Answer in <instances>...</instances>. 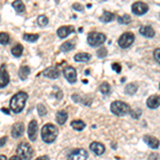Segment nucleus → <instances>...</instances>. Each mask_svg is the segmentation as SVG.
Masks as SVG:
<instances>
[{"label": "nucleus", "instance_id": "nucleus-12", "mask_svg": "<svg viewBox=\"0 0 160 160\" xmlns=\"http://www.w3.org/2000/svg\"><path fill=\"white\" fill-rule=\"evenodd\" d=\"M24 131H25V125L24 123H15L14 125L12 126V130H11V135L13 138H19L24 135Z\"/></svg>", "mask_w": 160, "mask_h": 160}, {"label": "nucleus", "instance_id": "nucleus-44", "mask_svg": "<svg viewBox=\"0 0 160 160\" xmlns=\"http://www.w3.org/2000/svg\"><path fill=\"white\" fill-rule=\"evenodd\" d=\"M0 160H7V157L4 155H0Z\"/></svg>", "mask_w": 160, "mask_h": 160}, {"label": "nucleus", "instance_id": "nucleus-43", "mask_svg": "<svg viewBox=\"0 0 160 160\" xmlns=\"http://www.w3.org/2000/svg\"><path fill=\"white\" fill-rule=\"evenodd\" d=\"M1 111H2V112H4V113H7V114H9V110L6 109V108H2Z\"/></svg>", "mask_w": 160, "mask_h": 160}, {"label": "nucleus", "instance_id": "nucleus-11", "mask_svg": "<svg viewBox=\"0 0 160 160\" xmlns=\"http://www.w3.org/2000/svg\"><path fill=\"white\" fill-rule=\"evenodd\" d=\"M38 122L35 120L31 121L28 126V136L31 141H35L38 137Z\"/></svg>", "mask_w": 160, "mask_h": 160}, {"label": "nucleus", "instance_id": "nucleus-27", "mask_svg": "<svg viewBox=\"0 0 160 160\" xmlns=\"http://www.w3.org/2000/svg\"><path fill=\"white\" fill-rule=\"evenodd\" d=\"M75 48V45L72 42H65L60 46V50L63 52H68V51L73 50Z\"/></svg>", "mask_w": 160, "mask_h": 160}, {"label": "nucleus", "instance_id": "nucleus-25", "mask_svg": "<svg viewBox=\"0 0 160 160\" xmlns=\"http://www.w3.org/2000/svg\"><path fill=\"white\" fill-rule=\"evenodd\" d=\"M38 38H40V35L38 34H31V33H25V34L22 35V38H24L25 41H27V42H30V43L37 42V41L38 40Z\"/></svg>", "mask_w": 160, "mask_h": 160}, {"label": "nucleus", "instance_id": "nucleus-24", "mask_svg": "<svg viewBox=\"0 0 160 160\" xmlns=\"http://www.w3.org/2000/svg\"><path fill=\"white\" fill-rule=\"evenodd\" d=\"M71 126L74 128L75 130L77 131H81L84 129V127H86V123L83 122V121L81 120H75L73 122L71 123Z\"/></svg>", "mask_w": 160, "mask_h": 160}, {"label": "nucleus", "instance_id": "nucleus-37", "mask_svg": "<svg viewBox=\"0 0 160 160\" xmlns=\"http://www.w3.org/2000/svg\"><path fill=\"white\" fill-rule=\"evenodd\" d=\"M73 9L74 10H76V11H78V12H83V6H81L80 3H78V2H76V3H74L73 4Z\"/></svg>", "mask_w": 160, "mask_h": 160}, {"label": "nucleus", "instance_id": "nucleus-35", "mask_svg": "<svg viewBox=\"0 0 160 160\" xmlns=\"http://www.w3.org/2000/svg\"><path fill=\"white\" fill-rule=\"evenodd\" d=\"M107 55H108V51L106 47H100L99 49L97 50V56H98V58H105Z\"/></svg>", "mask_w": 160, "mask_h": 160}, {"label": "nucleus", "instance_id": "nucleus-10", "mask_svg": "<svg viewBox=\"0 0 160 160\" xmlns=\"http://www.w3.org/2000/svg\"><path fill=\"white\" fill-rule=\"evenodd\" d=\"M88 152L83 148H76L69 154V160H87Z\"/></svg>", "mask_w": 160, "mask_h": 160}, {"label": "nucleus", "instance_id": "nucleus-8", "mask_svg": "<svg viewBox=\"0 0 160 160\" xmlns=\"http://www.w3.org/2000/svg\"><path fill=\"white\" fill-rule=\"evenodd\" d=\"M10 82V76L7 71L6 64H2L0 66V89L6 88Z\"/></svg>", "mask_w": 160, "mask_h": 160}, {"label": "nucleus", "instance_id": "nucleus-1", "mask_svg": "<svg viewBox=\"0 0 160 160\" xmlns=\"http://www.w3.org/2000/svg\"><path fill=\"white\" fill-rule=\"evenodd\" d=\"M28 99V94L26 92L20 91L14 95L10 102V108L14 113H20L25 108L26 102Z\"/></svg>", "mask_w": 160, "mask_h": 160}, {"label": "nucleus", "instance_id": "nucleus-32", "mask_svg": "<svg viewBox=\"0 0 160 160\" xmlns=\"http://www.w3.org/2000/svg\"><path fill=\"white\" fill-rule=\"evenodd\" d=\"M48 22H49V20H48L47 16H45V15H41V16L38 17V26H41V27L47 26Z\"/></svg>", "mask_w": 160, "mask_h": 160}, {"label": "nucleus", "instance_id": "nucleus-31", "mask_svg": "<svg viewBox=\"0 0 160 160\" xmlns=\"http://www.w3.org/2000/svg\"><path fill=\"white\" fill-rule=\"evenodd\" d=\"M99 91L102 93V94H109L110 91H111V89H110V86H109V83L108 82H102V84H100V87H99Z\"/></svg>", "mask_w": 160, "mask_h": 160}, {"label": "nucleus", "instance_id": "nucleus-19", "mask_svg": "<svg viewBox=\"0 0 160 160\" xmlns=\"http://www.w3.org/2000/svg\"><path fill=\"white\" fill-rule=\"evenodd\" d=\"M68 118V112H66V111H63V110L58 111V112H57V114H56V121H57V123H58L59 125H63V124L66 122Z\"/></svg>", "mask_w": 160, "mask_h": 160}, {"label": "nucleus", "instance_id": "nucleus-18", "mask_svg": "<svg viewBox=\"0 0 160 160\" xmlns=\"http://www.w3.org/2000/svg\"><path fill=\"white\" fill-rule=\"evenodd\" d=\"M139 32H140L141 35H143V37H145L148 38H154V35H155V30L151 26H142L140 29H139Z\"/></svg>", "mask_w": 160, "mask_h": 160}, {"label": "nucleus", "instance_id": "nucleus-30", "mask_svg": "<svg viewBox=\"0 0 160 160\" xmlns=\"http://www.w3.org/2000/svg\"><path fill=\"white\" fill-rule=\"evenodd\" d=\"M10 43V35L6 32H0V44L7 45Z\"/></svg>", "mask_w": 160, "mask_h": 160}, {"label": "nucleus", "instance_id": "nucleus-45", "mask_svg": "<svg viewBox=\"0 0 160 160\" xmlns=\"http://www.w3.org/2000/svg\"><path fill=\"white\" fill-rule=\"evenodd\" d=\"M159 88H160V84H159Z\"/></svg>", "mask_w": 160, "mask_h": 160}, {"label": "nucleus", "instance_id": "nucleus-36", "mask_svg": "<svg viewBox=\"0 0 160 160\" xmlns=\"http://www.w3.org/2000/svg\"><path fill=\"white\" fill-rule=\"evenodd\" d=\"M112 69L115 73L120 74L121 72H122V66H121L120 63H112Z\"/></svg>", "mask_w": 160, "mask_h": 160}, {"label": "nucleus", "instance_id": "nucleus-4", "mask_svg": "<svg viewBox=\"0 0 160 160\" xmlns=\"http://www.w3.org/2000/svg\"><path fill=\"white\" fill-rule=\"evenodd\" d=\"M16 155L22 160H30L33 155V149L27 142H22L18 144L16 149Z\"/></svg>", "mask_w": 160, "mask_h": 160}, {"label": "nucleus", "instance_id": "nucleus-42", "mask_svg": "<svg viewBox=\"0 0 160 160\" xmlns=\"http://www.w3.org/2000/svg\"><path fill=\"white\" fill-rule=\"evenodd\" d=\"M9 160H22V159H20L19 157L16 155V156H13V157H11V158H10Z\"/></svg>", "mask_w": 160, "mask_h": 160}, {"label": "nucleus", "instance_id": "nucleus-33", "mask_svg": "<svg viewBox=\"0 0 160 160\" xmlns=\"http://www.w3.org/2000/svg\"><path fill=\"white\" fill-rule=\"evenodd\" d=\"M130 114L131 117H132L133 118H136V120H138V118H140L141 114H142V111L141 109H139V108H136L135 110H130Z\"/></svg>", "mask_w": 160, "mask_h": 160}, {"label": "nucleus", "instance_id": "nucleus-17", "mask_svg": "<svg viewBox=\"0 0 160 160\" xmlns=\"http://www.w3.org/2000/svg\"><path fill=\"white\" fill-rule=\"evenodd\" d=\"M143 140L149 146V148H158L159 145H160L159 140L157 138H155V137H153V136H148V135L144 136Z\"/></svg>", "mask_w": 160, "mask_h": 160}, {"label": "nucleus", "instance_id": "nucleus-39", "mask_svg": "<svg viewBox=\"0 0 160 160\" xmlns=\"http://www.w3.org/2000/svg\"><path fill=\"white\" fill-rule=\"evenodd\" d=\"M7 141H8V138H7V137H2V138H0V148L4 146V144L7 143Z\"/></svg>", "mask_w": 160, "mask_h": 160}, {"label": "nucleus", "instance_id": "nucleus-2", "mask_svg": "<svg viewBox=\"0 0 160 160\" xmlns=\"http://www.w3.org/2000/svg\"><path fill=\"white\" fill-rule=\"evenodd\" d=\"M41 136H42V140L45 143H53L58 137V128L52 124H46L42 127Z\"/></svg>", "mask_w": 160, "mask_h": 160}, {"label": "nucleus", "instance_id": "nucleus-41", "mask_svg": "<svg viewBox=\"0 0 160 160\" xmlns=\"http://www.w3.org/2000/svg\"><path fill=\"white\" fill-rule=\"evenodd\" d=\"M35 160H49V157L46 156V155H44V156H41V157H38Z\"/></svg>", "mask_w": 160, "mask_h": 160}, {"label": "nucleus", "instance_id": "nucleus-22", "mask_svg": "<svg viewBox=\"0 0 160 160\" xmlns=\"http://www.w3.org/2000/svg\"><path fill=\"white\" fill-rule=\"evenodd\" d=\"M22 51H24V46L19 43L16 44V45H15L14 47H12V49H11L12 55L14 56L15 58H19V57L22 55Z\"/></svg>", "mask_w": 160, "mask_h": 160}, {"label": "nucleus", "instance_id": "nucleus-6", "mask_svg": "<svg viewBox=\"0 0 160 160\" xmlns=\"http://www.w3.org/2000/svg\"><path fill=\"white\" fill-rule=\"evenodd\" d=\"M135 42V34L132 32H126L120 37L118 40V44L121 48H128Z\"/></svg>", "mask_w": 160, "mask_h": 160}, {"label": "nucleus", "instance_id": "nucleus-3", "mask_svg": "<svg viewBox=\"0 0 160 160\" xmlns=\"http://www.w3.org/2000/svg\"><path fill=\"white\" fill-rule=\"evenodd\" d=\"M110 110L113 114L118 115V117H123V115H126L130 112V107L128 104L124 102H121V100H115L113 102L110 106Z\"/></svg>", "mask_w": 160, "mask_h": 160}, {"label": "nucleus", "instance_id": "nucleus-20", "mask_svg": "<svg viewBox=\"0 0 160 160\" xmlns=\"http://www.w3.org/2000/svg\"><path fill=\"white\" fill-rule=\"evenodd\" d=\"M12 7L14 8L15 11L18 13V14H22L26 11V7L22 0H15V1H13Z\"/></svg>", "mask_w": 160, "mask_h": 160}, {"label": "nucleus", "instance_id": "nucleus-28", "mask_svg": "<svg viewBox=\"0 0 160 160\" xmlns=\"http://www.w3.org/2000/svg\"><path fill=\"white\" fill-rule=\"evenodd\" d=\"M138 90V86L136 83H129L125 88V93L128 95H133Z\"/></svg>", "mask_w": 160, "mask_h": 160}, {"label": "nucleus", "instance_id": "nucleus-15", "mask_svg": "<svg viewBox=\"0 0 160 160\" xmlns=\"http://www.w3.org/2000/svg\"><path fill=\"white\" fill-rule=\"evenodd\" d=\"M146 105L149 109H157L160 106V96L159 95H152L146 100Z\"/></svg>", "mask_w": 160, "mask_h": 160}, {"label": "nucleus", "instance_id": "nucleus-21", "mask_svg": "<svg viewBox=\"0 0 160 160\" xmlns=\"http://www.w3.org/2000/svg\"><path fill=\"white\" fill-rule=\"evenodd\" d=\"M74 60L76 62H88L91 60V55H89L88 52H79L75 55Z\"/></svg>", "mask_w": 160, "mask_h": 160}, {"label": "nucleus", "instance_id": "nucleus-9", "mask_svg": "<svg viewBox=\"0 0 160 160\" xmlns=\"http://www.w3.org/2000/svg\"><path fill=\"white\" fill-rule=\"evenodd\" d=\"M63 74H64V77H65L69 83H75V82H76L77 71L73 66H66V68L63 69Z\"/></svg>", "mask_w": 160, "mask_h": 160}, {"label": "nucleus", "instance_id": "nucleus-40", "mask_svg": "<svg viewBox=\"0 0 160 160\" xmlns=\"http://www.w3.org/2000/svg\"><path fill=\"white\" fill-rule=\"evenodd\" d=\"M148 160H158V155H157V154H152L151 156H149Z\"/></svg>", "mask_w": 160, "mask_h": 160}, {"label": "nucleus", "instance_id": "nucleus-26", "mask_svg": "<svg viewBox=\"0 0 160 160\" xmlns=\"http://www.w3.org/2000/svg\"><path fill=\"white\" fill-rule=\"evenodd\" d=\"M115 17V15L113 14V13L111 12H108V11H104V14H102V16L100 17V20L104 22H109L111 20H113V18Z\"/></svg>", "mask_w": 160, "mask_h": 160}, {"label": "nucleus", "instance_id": "nucleus-29", "mask_svg": "<svg viewBox=\"0 0 160 160\" xmlns=\"http://www.w3.org/2000/svg\"><path fill=\"white\" fill-rule=\"evenodd\" d=\"M118 22L122 25H127L131 22V18L128 14H124L123 16H118Z\"/></svg>", "mask_w": 160, "mask_h": 160}, {"label": "nucleus", "instance_id": "nucleus-34", "mask_svg": "<svg viewBox=\"0 0 160 160\" xmlns=\"http://www.w3.org/2000/svg\"><path fill=\"white\" fill-rule=\"evenodd\" d=\"M38 114H40V117H44V115H46L47 110H46L45 106H44L43 104L38 105Z\"/></svg>", "mask_w": 160, "mask_h": 160}, {"label": "nucleus", "instance_id": "nucleus-23", "mask_svg": "<svg viewBox=\"0 0 160 160\" xmlns=\"http://www.w3.org/2000/svg\"><path fill=\"white\" fill-rule=\"evenodd\" d=\"M30 75V68L27 65H24L19 68L18 71V76L22 80H26L28 78V76Z\"/></svg>", "mask_w": 160, "mask_h": 160}, {"label": "nucleus", "instance_id": "nucleus-38", "mask_svg": "<svg viewBox=\"0 0 160 160\" xmlns=\"http://www.w3.org/2000/svg\"><path fill=\"white\" fill-rule=\"evenodd\" d=\"M154 58H155V60H156L160 64V48H157V49H155V51H154Z\"/></svg>", "mask_w": 160, "mask_h": 160}, {"label": "nucleus", "instance_id": "nucleus-14", "mask_svg": "<svg viewBox=\"0 0 160 160\" xmlns=\"http://www.w3.org/2000/svg\"><path fill=\"white\" fill-rule=\"evenodd\" d=\"M42 74H43V76L47 77V78H50V79H57L60 76L59 69H57L56 68H53V66H50V68L44 69Z\"/></svg>", "mask_w": 160, "mask_h": 160}, {"label": "nucleus", "instance_id": "nucleus-13", "mask_svg": "<svg viewBox=\"0 0 160 160\" xmlns=\"http://www.w3.org/2000/svg\"><path fill=\"white\" fill-rule=\"evenodd\" d=\"M73 32H75V28L73 26H62L57 31V34L60 38H65Z\"/></svg>", "mask_w": 160, "mask_h": 160}, {"label": "nucleus", "instance_id": "nucleus-5", "mask_svg": "<svg viewBox=\"0 0 160 160\" xmlns=\"http://www.w3.org/2000/svg\"><path fill=\"white\" fill-rule=\"evenodd\" d=\"M106 42V35L100 32H91L88 35V43L92 47L102 45Z\"/></svg>", "mask_w": 160, "mask_h": 160}, {"label": "nucleus", "instance_id": "nucleus-7", "mask_svg": "<svg viewBox=\"0 0 160 160\" xmlns=\"http://www.w3.org/2000/svg\"><path fill=\"white\" fill-rule=\"evenodd\" d=\"M131 10H132V13L136 15H144L146 12L148 11V6L145 3V2L142 1H137L132 4L131 7Z\"/></svg>", "mask_w": 160, "mask_h": 160}, {"label": "nucleus", "instance_id": "nucleus-16", "mask_svg": "<svg viewBox=\"0 0 160 160\" xmlns=\"http://www.w3.org/2000/svg\"><path fill=\"white\" fill-rule=\"evenodd\" d=\"M90 148H91V151L95 155H97V156L102 155L105 153V151H106L105 145H104V144H102V143H99V142H92L91 145H90Z\"/></svg>", "mask_w": 160, "mask_h": 160}]
</instances>
